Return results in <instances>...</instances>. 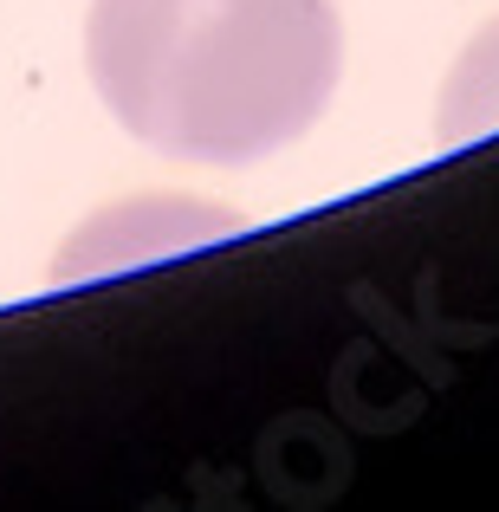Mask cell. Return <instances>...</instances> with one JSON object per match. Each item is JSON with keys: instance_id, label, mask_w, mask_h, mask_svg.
<instances>
[{"instance_id": "1", "label": "cell", "mask_w": 499, "mask_h": 512, "mask_svg": "<svg viewBox=\"0 0 499 512\" xmlns=\"http://www.w3.org/2000/svg\"><path fill=\"white\" fill-rule=\"evenodd\" d=\"M85 65L137 143L240 169L318 124L344 39L331 0H91Z\"/></svg>"}]
</instances>
